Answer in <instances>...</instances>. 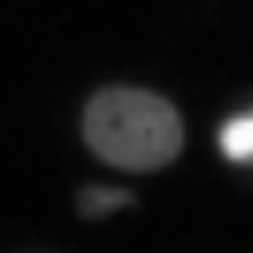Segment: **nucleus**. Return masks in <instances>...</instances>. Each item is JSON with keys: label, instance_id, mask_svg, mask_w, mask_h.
<instances>
[{"label": "nucleus", "instance_id": "nucleus-3", "mask_svg": "<svg viewBox=\"0 0 253 253\" xmlns=\"http://www.w3.org/2000/svg\"><path fill=\"white\" fill-rule=\"evenodd\" d=\"M134 198L126 190H107V186H83L79 190V213L83 217H103L115 206H130Z\"/></svg>", "mask_w": 253, "mask_h": 253}, {"label": "nucleus", "instance_id": "nucleus-1", "mask_svg": "<svg viewBox=\"0 0 253 253\" xmlns=\"http://www.w3.org/2000/svg\"><path fill=\"white\" fill-rule=\"evenodd\" d=\"M87 146L119 170H158L182 150V119L170 99L138 87H107L83 111Z\"/></svg>", "mask_w": 253, "mask_h": 253}, {"label": "nucleus", "instance_id": "nucleus-2", "mask_svg": "<svg viewBox=\"0 0 253 253\" xmlns=\"http://www.w3.org/2000/svg\"><path fill=\"white\" fill-rule=\"evenodd\" d=\"M221 150H225L233 162H249V158H253V115L229 119V123L221 126Z\"/></svg>", "mask_w": 253, "mask_h": 253}]
</instances>
